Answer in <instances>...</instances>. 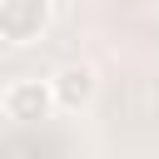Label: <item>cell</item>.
Segmentation results:
<instances>
[{
	"label": "cell",
	"instance_id": "cell-3",
	"mask_svg": "<svg viewBox=\"0 0 159 159\" xmlns=\"http://www.w3.org/2000/svg\"><path fill=\"white\" fill-rule=\"evenodd\" d=\"M0 114L10 119V124H45L50 114H55V99H50V84L40 80V75H20V80H10L5 89H0Z\"/></svg>",
	"mask_w": 159,
	"mask_h": 159
},
{
	"label": "cell",
	"instance_id": "cell-2",
	"mask_svg": "<svg viewBox=\"0 0 159 159\" xmlns=\"http://www.w3.org/2000/svg\"><path fill=\"white\" fill-rule=\"evenodd\" d=\"M50 84V99H55V114H84L94 99H99V75L84 65V60H70L60 70L45 75Z\"/></svg>",
	"mask_w": 159,
	"mask_h": 159
},
{
	"label": "cell",
	"instance_id": "cell-1",
	"mask_svg": "<svg viewBox=\"0 0 159 159\" xmlns=\"http://www.w3.org/2000/svg\"><path fill=\"white\" fill-rule=\"evenodd\" d=\"M55 0H0V40L15 50H30L50 35Z\"/></svg>",
	"mask_w": 159,
	"mask_h": 159
},
{
	"label": "cell",
	"instance_id": "cell-4",
	"mask_svg": "<svg viewBox=\"0 0 159 159\" xmlns=\"http://www.w3.org/2000/svg\"><path fill=\"white\" fill-rule=\"evenodd\" d=\"M0 159H15V149H10V144H0Z\"/></svg>",
	"mask_w": 159,
	"mask_h": 159
}]
</instances>
